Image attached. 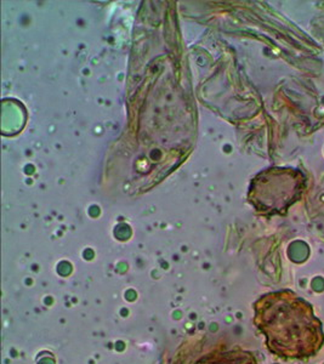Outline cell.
Wrapping results in <instances>:
<instances>
[{
	"label": "cell",
	"instance_id": "cell-1",
	"mask_svg": "<svg viewBox=\"0 0 324 364\" xmlns=\"http://www.w3.org/2000/svg\"><path fill=\"white\" fill-rule=\"evenodd\" d=\"M260 327L272 351L291 358L316 355L324 341L323 328L311 305L291 293L267 296L259 306Z\"/></svg>",
	"mask_w": 324,
	"mask_h": 364
}]
</instances>
